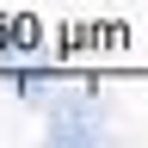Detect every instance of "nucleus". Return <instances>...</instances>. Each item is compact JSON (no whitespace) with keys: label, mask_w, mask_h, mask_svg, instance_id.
Instances as JSON below:
<instances>
[{"label":"nucleus","mask_w":148,"mask_h":148,"mask_svg":"<svg viewBox=\"0 0 148 148\" xmlns=\"http://www.w3.org/2000/svg\"><path fill=\"white\" fill-rule=\"evenodd\" d=\"M43 117V136L49 148H105L111 142V117H117V99L99 86V80H74L62 74L56 80V99L37 111Z\"/></svg>","instance_id":"1"},{"label":"nucleus","mask_w":148,"mask_h":148,"mask_svg":"<svg viewBox=\"0 0 148 148\" xmlns=\"http://www.w3.org/2000/svg\"><path fill=\"white\" fill-rule=\"evenodd\" d=\"M56 80H62V68H18V74H6V99L18 105V111H31V117H37V111H43L49 99H56Z\"/></svg>","instance_id":"2"},{"label":"nucleus","mask_w":148,"mask_h":148,"mask_svg":"<svg viewBox=\"0 0 148 148\" xmlns=\"http://www.w3.org/2000/svg\"><path fill=\"white\" fill-rule=\"evenodd\" d=\"M43 43H49V31H43L37 12H6V56L12 62H37Z\"/></svg>","instance_id":"3"},{"label":"nucleus","mask_w":148,"mask_h":148,"mask_svg":"<svg viewBox=\"0 0 148 148\" xmlns=\"http://www.w3.org/2000/svg\"><path fill=\"white\" fill-rule=\"evenodd\" d=\"M74 56H92V18H62V25H56L49 62H56V68H68Z\"/></svg>","instance_id":"4"},{"label":"nucleus","mask_w":148,"mask_h":148,"mask_svg":"<svg viewBox=\"0 0 148 148\" xmlns=\"http://www.w3.org/2000/svg\"><path fill=\"white\" fill-rule=\"evenodd\" d=\"M136 43V31H130V18H92V49H105V56H117Z\"/></svg>","instance_id":"5"}]
</instances>
